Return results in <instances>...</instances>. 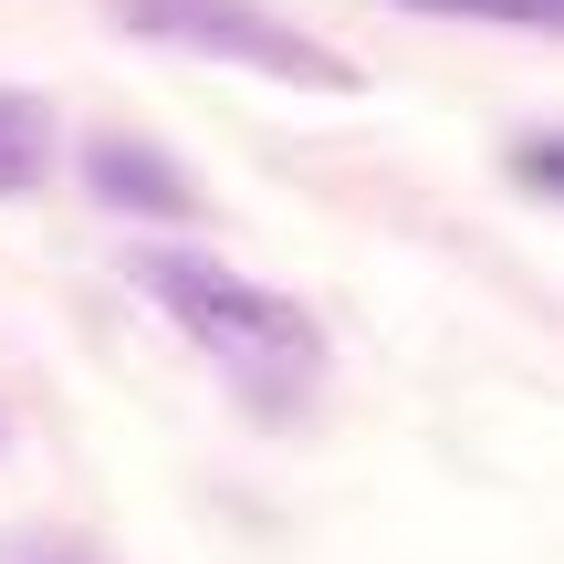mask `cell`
Returning <instances> with one entry per match:
<instances>
[{
  "mask_svg": "<svg viewBox=\"0 0 564 564\" xmlns=\"http://www.w3.org/2000/svg\"><path fill=\"white\" fill-rule=\"evenodd\" d=\"M42 178H53V105L0 95V199H21Z\"/></svg>",
  "mask_w": 564,
  "mask_h": 564,
  "instance_id": "4",
  "label": "cell"
},
{
  "mask_svg": "<svg viewBox=\"0 0 564 564\" xmlns=\"http://www.w3.org/2000/svg\"><path fill=\"white\" fill-rule=\"evenodd\" d=\"M137 282H147V303H158V314L178 324V335L199 345V356L220 366V377L241 387L251 408H262V419H282V408L314 387L324 335H314V314H303L293 293H272V282H241V272L199 262V251H147Z\"/></svg>",
  "mask_w": 564,
  "mask_h": 564,
  "instance_id": "1",
  "label": "cell"
},
{
  "mask_svg": "<svg viewBox=\"0 0 564 564\" xmlns=\"http://www.w3.org/2000/svg\"><path fill=\"white\" fill-rule=\"evenodd\" d=\"M53 564H84V554H53Z\"/></svg>",
  "mask_w": 564,
  "mask_h": 564,
  "instance_id": "7",
  "label": "cell"
},
{
  "mask_svg": "<svg viewBox=\"0 0 564 564\" xmlns=\"http://www.w3.org/2000/svg\"><path fill=\"white\" fill-rule=\"evenodd\" d=\"M512 178L544 188V199H564V137H523V147H512Z\"/></svg>",
  "mask_w": 564,
  "mask_h": 564,
  "instance_id": "6",
  "label": "cell"
},
{
  "mask_svg": "<svg viewBox=\"0 0 564 564\" xmlns=\"http://www.w3.org/2000/svg\"><path fill=\"white\" fill-rule=\"evenodd\" d=\"M84 188H95L105 209H147V220H188V209H199L188 167L167 158V147H147V137H95L84 147Z\"/></svg>",
  "mask_w": 564,
  "mask_h": 564,
  "instance_id": "3",
  "label": "cell"
},
{
  "mask_svg": "<svg viewBox=\"0 0 564 564\" xmlns=\"http://www.w3.org/2000/svg\"><path fill=\"white\" fill-rule=\"evenodd\" d=\"M126 32L147 42H178V53H220V63H251V74L272 84H314V95H356V63L324 53V42L282 32L272 11H251V0H116Z\"/></svg>",
  "mask_w": 564,
  "mask_h": 564,
  "instance_id": "2",
  "label": "cell"
},
{
  "mask_svg": "<svg viewBox=\"0 0 564 564\" xmlns=\"http://www.w3.org/2000/svg\"><path fill=\"white\" fill-rule=\"evenodd\" d=\"M398 11H440V21H502V32H564V0H398Z\"/></svg>",
  "mask_w": 564,
  "mask_h": 564,
  "instance_id": "5",
  "label": "cell"
}]
</instances>
